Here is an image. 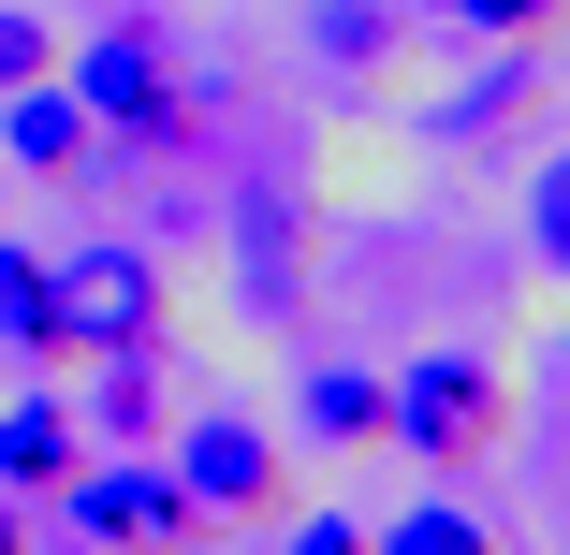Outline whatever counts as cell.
<instances>
[{"mask_svg":"<svg viewBox=\"0 0 570 555\" xmlns=\"http://www.w3.org/2000/svg\"><path fill=\"white\" fill-rule=\"evenodd\" d=\"M0 161H30L45 190H73V176L102 161V118H88L59 73H30V88H0Z\"/></svg>","mask_w":570,"mask_h":555,"instance_id":"52a82bcc","label":"cell"},{"mask_svg":"<svg viewBox=\"0 0 570 555\" xmlns=\"http://www.w3.org/2000/svg\"><path fill=\"white\" fill-rule=\"evenodd\" d=\"M161 468L190 483V512H205V526H264V512H278V438H264L249 409L161 424Z\"/></svg>","mask_w":570,"mask_h":555,"instance_id":"8992f818","label":"cell"},{"mask_svg":"<svg viewBox=\"0 0 570 555\" xmlns=\"http://www.w3.org/2000/svg\"><path fill=\"white\" fill-rule=\"evenodd\" d=\"M59 88L102 118V147H132V161H190L219 132V88L190 73V44L161 16H102L88 44H59Z\"/></svg>","mask_w":570,"mask_h":555,"instance_id":"6da1fadb","label":"cell"},{"mask_svg":"<svg viewBox=\"0 0 570 555\" xmlns=\"http://www.w3.org/2000/svg\"><path fill=\"white\" fill-rule=\"evenodd\" d=\"M307 190L293 176H249L235 205H219V264H235V307L264 321V337H293V321H307Z\"/></svg>","mask_w":570,"mask_h":555,"instance_id":"277c9868","label":"cell"},{"mask_svg":"<svg viewBox=\"0 0 570 555\" xmlns=\"http://www.w3.org/2000/svg\"><path fill=\"white\" fill-rule=\"evenodd\" d=\"M0 555H30V541H16V526H0Z\"/></svg>","mask_w":570,"mask_h":555,"instance_id":"d6986e66","label":"cell"},{"mask_svg":"<svg viewBox=\"0 0 570 555\" xmlns=\"http://www.w3.org/2000/svg\"><path fill=\"white\" fill-rule=\"evenodd\" d=\"M59 526H73L88 555H176V541H205L190 483L161 468V438H147V454H88V468L59 483Z\"/></svg>","mask_w":570,"mask_h":555,"instance_id":"3957f363","label":"cell"},{"mask_svg":"<svg viewBox=\"0 0 570 555\" xmlns=\"http://www.w3.org/2000/svg\"><path fill=\"white\" fill-rule=\"evenodd\" d=\"M161 321H176L161 249H132V235L59 249V337H73V351H161Z\"/></svg>","mask_w":570,"mask_h":555,"instance_id":"5b68a950","label":"cell"},{"mask_svg":"<svg viewBox=\"0 0 570 555\" xmlns=\"http://www.w3.org/2000/svg\"><path fill=\"white\" fill-rule=\"evenodd\" d=\"M293 424L322 438V454H381V438H395V380L381 366H307L293 380Z\"/></svg>","mask_w":570,"mask_h":555,"instance_id":"9c48e42d","label":"cell"},{"mask_svg":"<svg viewBox=\"0 0 570 555\" xmlns=\"http://www.w3.org/2000/svg\"><path fill=\"white\" fill-rule=\"evenodd\" d=\"M381 380H395V454H424V468H483L498 438H512L498 351H410V366H381Z\"/></svg>","mask_w":570,"mask_h":555,"instance_id":"7a4b0ae2","label":"cell"},{"mask_svg":"<svg viewBox=\"0 0 570 555\" xmlns=\"http://www.w3.org/2000/svg\"><path fill=\"white\" fill-rule=\"evenodd\" d=\"M527 264H541V278H570V147L527 176Z\"/></svg>","mask_w":570,"mask_h":555,"instance_id":"9a60e30c","label":"cell"},{"mask_svg":"<svg viewBox=\"0 0 570 555\" xmlns=\"http://www.w3.org/2000/svg\"><path fill=\"white\" fill-rule=\"evenodd\" d=\"M395 44H410V16H395V0H307V59L322 73H395Z\"/></svg>","mask_w":570,"mask_h":555,"instance_id":"7c38bea8","label":"cell"},{"mask_svg":"<svg viewBox=\"0 0 570 555\" xmlns=\"http://www.w3.org/2000/svg\"><path fill=\"white\" fill-rule=\"evenodd\" d=\"M176 555H205V541H176Z\"/></svg>","mask_w":570,"mask_h":555,"instance_id":"44dd1931","label":"cell"},{"mask_svg":"<svg viewBox=\"0 0 570 555\" xmlns=\"http://www.w3.org/2000/svg\"><path fill=\"white\" fill-rule=\"evenodd\" d=\"M527 102H541V59L512 44V59H483V88H453V102H439V132H512Z\"/></svg>","mask_w":570,"mask_h":555,"instance_id":"5bb4252c","label":"cell"},{"mask_svg":"<svg viewBox=\"0 0 570 555\" xmlns=\"http://www.w3.org/2000/svg\"><path fill=\"white\" fill-rule=\"evenodd\" d=\"M293 555H366V512H293Z\"/></svg>","mask_w":570,"mask_h":555,"instance_id":"ac0fdd59","label":"cell"},{"mask_svg":"<svg viewBox=\"0 0 570 555\" xmlns=\"http://www.w3.org/2000/svg\"><path fill=\"white\" fill-rule=\"evenodd\" d=\"M30 73H59V30L30 16V0H0V88H30Z\"/></svg>","mask_w":570,"mask_h":555,"instance_id":"e0dca14e","label":"cell"},{"mask_svg":"<svg viewBox=\"0 0 570 555\" xmlns=\"http://www.w3.org/2000/svg\"><path fill=\"white\" fill-rule=\"evenodd\" d=\"M0 526H16V497H0Z\"/></svg>","mask_w":570,"mask_h":555,"instance_id":"ffe728a7","label":"cell"},{"mask_svg":"<svg viewBox=\"0 0 570 555\" xmlns=\"http://www.w3.org/2000/svg\"><path fill=\"white\" fill-rule=\"evenodd\" d=\"M424 16H453L469 44H541V30L570 16V0H424Z\"/></svg>","mask_w":570,"mask_h":555,"instance_id":"2e32d148","label":"cell"},{"mask_svg":"<svg viewBox=\"0 0 570 555\" xmlns=\"http://www.w3.org/2000/svg\"><path fill=\"white\" fill-rule=\"evenodd\" d=\"M73 468H88L73 395H0V497H59Z\"/></svg>","mask_w":570,"mask_h":555,"instance_id":"ba28073f","label":"cell"},{"mask_svg":"<svg viewBox=\"0 0 570 555\" xmlns=\"http://www.w3.org/2000/svg\"><path fill=\"white\" fill-rule=\"evenodd\" d=\"M88 366H102V380H88L73 424H88V438H118V454H147V438H161V395H176L161 351H88Z\"/></svg>","mask_w":570,"mask_h":555,"instance_id":"30bf717a","label":"cell"},{"mask_svg":"<svg viewBox=\"0 0 570 555\" xmlns=\"http://www.w3.org/2000/svg\"><path fill=\"white\" fill-rule=\"evenodd\" d=\"M366 555H498V526L469 497H410L395 526H366Z\"/></svg>","mask_w":570,"mask_h":555,"instance_id":"4fadbf2b","label":"cell"},{"mask_svg":"<svg viewBox=\"0 0 570 555\" xmlns=\"http://www.w3.org/2000/svg\"><path fill=\"white\" fill-rule=\"evenodd\" d=\"M0 351H16V366H59V351H73V337H59V264L16 249V235H0Z\"/></svg>","mask_w":570,"mask_h":555,"instance_id":"8fae6325","label":"cell"}]
</instances>
